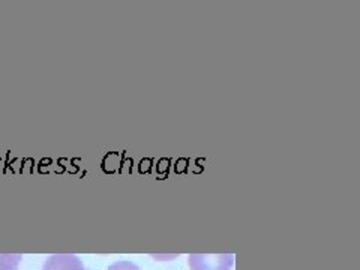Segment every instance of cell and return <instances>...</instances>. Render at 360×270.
I'll return each mask as SVG.
<instances>
[{"label":"cell","mask_w":360,"mask_h":270,"mask_svg":"<svg viewBox=\"0 0 360 270\" xmlns=\"http://www.w3.org/2000/svg\"><path fill=\"white\" fill-rule=\"evenodd\" d=\"M191 270H231L233 254H191L188 257Z\"/></svg>","instance_id":"obj_1"},{"label":"cell","mask_w":360,"mask_h":270,"mask_svg":"<svg viewBox=\"0 0 360 270\" xmlns=\"http://www.w3.org/2000/svg\"><path fill=\"white\" fill-rule=\"evenodd\" d=\"M42 270H87L74 254H54L44 263Z\"/></svg>","instance_id":"obj_2"},{"label":"cell","mask_w":360,"mask_h":270,"mask_svg":"<svg viewBox=\"0 0 360 270\" xmlns=\"http://www.w3.org/2000/svg\"><path fill=\"white\" fill-rule=\"evenodd\" d=\"M21 258L20 254H0V270H18Z\"/></svg>","instance_id":"obj_3"},{"label":"cell","mask_w":360,"mask_h":270,"mask_svg":"<svg viewBox=\"0 0 360 270\" xmlns=\"http://www.w3.org/2000/svg\"><path fill=\"white\" fill-rule=\"evenodd\" d=\"M107 270H141V269L137 264H134L132 262L120 260V262L112 263Z\"/></svg>","instance_id":"obj_4"}]
</instances>
